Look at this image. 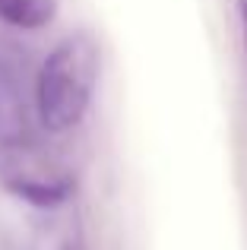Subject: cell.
Segmentation results:
<instances>
[{"instance_id":"6da1fadb","label":"cell","mask_w":247,"mask_h":250,"mask_svg":"<svg viewBox=\"0 0 247 250\" xmlns=\"http://www.w3.org/2000/svg\"><path fill=\"white\" fill-rule=\"evenodd\" d=\"M99 42L89 32H70L51 48L35 80V111L48 133H70L82 124L99 85Z\"/></svg>"},{"instance_id":"7a4b0ae2","label":"cell","mask_w":247,"mask_h":250,"mask_svg":"<svg viewBox=\"0 0 247 250\" xmlns=\"http://www.w3.org/2000/svg\"><path fill=\"white\" fill-rule=\"evenodd\" d=\"M25 136V108L16 89V76L0 67V146H16Z\"/></svg>"},{"instance_id":"3957f363","label":"cell","mask_w":247,"mask_h":250,"mask_svg":"<svg viewBox=\"0 0 247 250\" xmlns=\"http://www.w3.org/2000/svg\"><path fill=\"white\" fill-rule=\"evenodd\" d=\"M57 0H0V19L16 29H38L51 22Z\"/></svg>"},{"instance_id":"277c9868","label":"cell","mask_w":247,"mask_h":250,"mask_svg":"<svg viewBox=\"0 0 247 250\" xmlns=\"http://www.w3.org/2000/svg\"><path fill=\"white\" fill-rule=\"evenodd\" d=\"M238 22H241V48H244V73H247V0H235Z\"/></svg>"}]
</instances>
